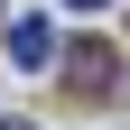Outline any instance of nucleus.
I'll list each match as a JSON object with an SVG mask.
<instances>
[{"label": "nucleus", "instance_id": "obj_2", "mask_svg": "<svg viewBox=\"0 0 130 130\" xmlns=\"http://www.w3.org/2000/svg\"><path fill=\"white\" fill-rule=\"evenodd\" d=\"M9 56H19L28 74H37V65L56 56V28H46V19H9Z\"/></svg>", "mask_w": 130, "mask_h": 130}, {"label": "nucleus", "instance_id": "obj_1", "mask_svg": "<svg viewBox=\"0 0 130 130\" xmlns=\"http://www.w3.org/2000/svg\"><path fill=\"white\" fill-rule=\"evenodd\" d=\"M111 65H121L111 46H74V56H65V84L74 93H111Z\"/></svg>", "mask_w": 130, "mask_h": 130}, {"label": "nucleus", "instance_id": "obj_4", "mask_svg": "<svg viewBox=\"0 0 130 130\" xmlns=\"http://www.w3.org/2000/svg\"><path fill=\"white\" fill-rule=\"evenodd\" d=\"M0 130H37V121H0Z\"/></svg>", "mask_w": 130, "mask_h": 130}, {"label": "nucleus", "instance_id": "obj_3", "mask_svg": "<svg viewBox=\"0 0 130 130\" xmlns=\"http://www.w3.org/2000/svg\"><path fill=\"white\" fill-rule=\"evenodd\" d=\"M65 9H102V0H65Z\"/></svg>", "mask_w": 130, "mask_h": 130}]
</instances>
